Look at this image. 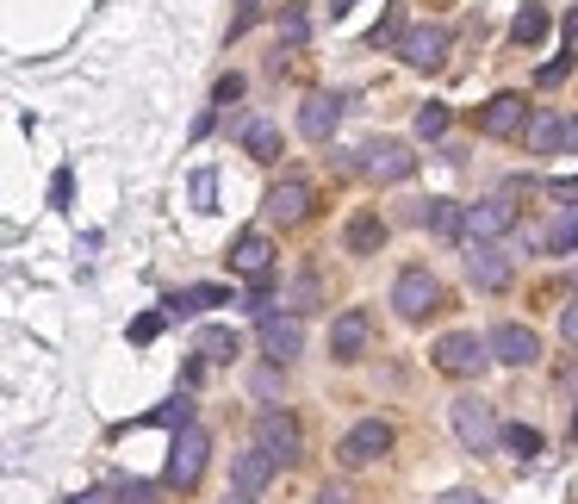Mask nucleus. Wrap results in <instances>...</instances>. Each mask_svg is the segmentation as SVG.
I'll return each mask as SVG.
<instances>
[{
  "label": "nucleus",
  "mask_w": 578,
  "mask_h": 504,
  "mask_svg": "<svg viewBox=\"0 0 578 504\" xmlns=\"http://www.w3.org/2000/svg\"><path fill=\"white\" fill-rule=\"evenodd\" d=\"M448 424H454V436H461V448H466V455H492V448L504 443L498 411L485 405L479 392H461V399L448 405Z\"/></svg>",
  "instance_id": "f257e3e1"
},
{
  "label": "nucleus",
  "mask_w": 578,
  "mask_h": 504,
  "mask_svg": "<svg viewBox=\"0 0 578 504\" xmlns=\"http://www.w3.org/2000/svg\"><path fill=\"white\" fill-rule=\"evenodd\" d=\"M206 461H212V436H206L199 424H193V429H174L162 485H169V492H193V485H199V473H206Z\"/></svg>",
  "instance_id": "f03ea898"
},
{
  "label": "nucleus",
  "mask_w": 578,
  "mask_h": 504,
  "mask_svg": "<svg viewBox=\"0 0 578 504\" xmlns=\"http://www.w3.org/2000/svg\"><path fill=\"white\" fill-rule=\"evenodd\" d=\"M255 448H268L280 467H292L299 455H305V429H299V417L292 411H255Z\"/></svg>",
  "instance_id": "7ed1b4c3"
},
{
  "label": "nucleus",
  "mask_w": 578,
  "mask_h": 504,
  "mask_svg": "<svg viewBox=\"0 0 578 504\" xmlns=\"http://www.w3.org/2000/svg\"><path fill=\"white\" fill-rule=\"evenodd\" d=\"M436 306H442V280H436L429 268H405L398 280H392V311H398L405 324H424Z\"/></svg>",
  "instance_id": "20e7f679"
},
{
  "label": "nucleus",
  "mask_w": 578,
  "mask_h": 504,
  "mask_svg": "<svg viewBox=\"0 0 578 504\" xmlns=\"http://www.w3.org/2000/svg\"><path fill=\"white\" fill-rule=\"evenodd\" d=\"M255 343H262V355H268L274 368H287L292 355L305 350V318H299V311H268V318L255 324Z\"/></svg>",
  "instance_id": "39448f33"
},
{
  "label": "nucleus",
  "mask_w": 578,
  "mask_h": 504,
  "mask_svg": "<svg viewBox=\"0 0 578 504\" xmlns=\"http://www.w3.org/2000/svg\"><path fill=\"white\" fill-rule=\"evenodd\" d=\"M361 175L367 181H411L417 175V156H411V144H398V137H373V144H361Z\"/></svg>",
  "instance_id": "423d86ee"
},
{
  "label": "nucleus",
  "mask_w": 578,
  "mask_h": 504,
  "mask_svg": "<svg viewBox=\"0 0 578 504\" xmlns=\"http://www.w3.org/2000/svg\"><path fill=\"white\" fill-rule=\"evenodd\" d=\"M429 355H436V368H442V374H454V380H473V374L492 362V343H479L473 330H448V336H442Z\"/></svg>",
  "instance_id": "0eeeda50"
},
{
  "label": "nucleus",
  "mask_w": 578,
  "mask_h": 504,
  "mask_svg": "<svg viewBox=\"0 0 578 504\" xmlns=\"http://www.w3.org/2000/svg\"><path fill=\"white\" fill-rule=\"evenodd\" d=\"M385 448H392V424H385V417H361V424H355L343 443H336V461L355 473V467H373Z\"/></svg>",
  "instance_id": "6e6552de"
},
{
  "label": "nucleus",
  "mask_w": 578,
  "mask_h": 504,
  "mask_svg": "<svg viewBox=\"0 0 578 504\" xmlns=\"http://www.w3.org/2000/svg\"><path fill=\"white\" fill-rule=\"evenodd\" d=\"M504 231H517V199L510 194H492L479 206H466V243H498Z\"/></svg>",
  "instance_id": "1a4fd4ad"
},
{
  "label": "nucleus",
  "mask_w": 578,
  "mask_h": 504,
  "mask_svg": "<svg viewBox=\"0 0 578 504\" xmlns=\"http://www.w3.org/2000/svg\"><path fill=\"white\" fill-rule=\"evenodd\" d=\"M485 343H492V362H504V368H535L541 362V336L529 324H498Z\"/></svg>",
  "instance_id": "9d476101"
},
{
  "label": "nucleus",
  "mask_w": 578,
  "mask_h": 504,
  "mask_svg": "<svg viewBox=\"0 0 578 504\" xmlns=\"http://www.w3.org/2000/svg\"><path fill=\"white\" fill-rule=\"evenodd\" d=\"M448 44H454V32H448V25H411L405 44H398V57H405L411 69H442V62H448Z\"/></svg>",
  "instance_id": "9b49d317"
},
{
  "label": "nucleus",
  "mask_w": 578,
  "mask_h": 504,
  "mask_svg": "<svg viewBox=\"0 0 578 504\" xmlns=\"http://www.w3.org/2000/svg\"><path fill=\"white\" fill-rule=\"evenodd\" d=\"M311 199H317V194H311L305 175H280V181L268 187V199H262V206H268L274 225H299V218L311 213Z\"/></svg>",
  "instance_id": "f8f14e48"
},
{
  "label": "nucleus",
  "mask_w": 578,
  "mask_h": 504,
  "mask_svg": "<svg viewBox=\"0 0 578 504\" xmlns=\"http://www.w3.org/2000/svg\"><path fill=\"white\" fill-rule=\"evenodd\" d=\"M479 131L485 137H517V131H529V100L522 94H492L479 106Z\"/></svg>",
  "instance_id": "ddd939ff"
},
{
  "label": "nucleus",
  "mask_w": 578,
  "mask_h": 504,
  "mask_svg": "<svg viewBox=\"0 0 578 504\" xmlns=\"http://www.w3.org/2000/svg\"><path fill=\"white\" fill-rule=\"evenodd\" d=\"M367 336H373V324H367L361 306L336 311V324H330V355H336V362H361V355H367Z\"/></svg>",
  "instance_id": "4468645a"
},
{
  "label": "nucleus",
  "mask_w": 578,
  "mask_h": 504,
  "mask_svg": "<svg viewBox=\"0 0 578 504\" xmlns=\"http://www.w3.org/2000/svg\"><path fill=\"white\" fill-rule=\"evenodd\" d=\"M466 280L479 293H504L510 287V255H504L498 243H473V250H466Z\"/></svg>",
  "instance_id": "2eb2a0df"
},
{
  "label": "nucleus",
  "mask_w": 578,
  "mask_h": 504,
  "mask_svg": "<svg viewBox=\"0 0 578 504\" xmlns=\"http://www.w3.org/2000/svg\"><path fill=\"white\" fill-rule=\"evenodd\" d=\"M274 473H280V461H274L268 448H243V455H231V485H236V492H250V499L268 492Z\"/></svg>",
  "instance_id": "dca6fc26"
},
{
  "label": "nucleus",
  "mask_w": 578,
  "mask_h": 504,
  "mask_svg": "<svg viewBox=\"0 0 578 504\" xmlns=\"http://www.w3.org/2000/svg\"><path fill=\"white\" fill-rule=\"evenodd\" d=\"M411 225L429 237H461L466 231V206H454V199H417L411 206Z\"/></svg>",
  "instance_id": "f3484780"
},
{
  "label": "nucleus",
  "mask_w": 578,
  "mask_h": 504,
  "mask_svg": "<svg viewBox=\"0 0 578 504\" xmlns=\"http://www.w3.org/2000/svg\"><path fill=\"white\" fill-rule=\"evenodd\" d=\"M336 125H343V100L336 94H311L305 106H299V131H305L311 144H330Z\"/></svg>",
  "instance_id": "a211bd4d"
},
{
  "label": "nucleus",
  "mask_w": 578,
  "mask_h": 504,
  "mask_svg": "<svg viewBox=\"0 0 578 504\" xmlns=\"http://www.w3.org/2000/svg\"><path fill=\"white\" fill-rule=\"evenodd\" d=\"M212 306H243L231 287H174L169 299H162V311L169 318H193V311H212Z\"/></svg>",
  "instance_id": "6ab92c4d"
},
{
  "label": "nucleus",
  "mask_w": 578,
  "mask_h": 504,
  "mask_svg": "<svg viewBox=\"0 0 578 504\" xmlns=\"http://www.w3.org/2000/svg\"><path fill=\"white\" fill-rule=\"evenodd\" d=\"M231 268L250 274V280L274 274V243H268V231H243V237H236V243H231Z\"/></svg>",
  "instance_id": "aec40b11"
},
{
  "label": "nucleus",
  "mask_w": 578,
  "mask_h": 504,
  "mask_svg": "<svg viewBox=\"0 0 578 504\" xmlns=\"http://www.w3.org/2000/svg\"><path fill=\"white\" fill-rule=\"evenodd\" d=\"M343 250L348 255H380L385 250V218L380 213H355L343 225Z\"/></svg>",
  "instance_id": "412c9836"
},
{
  "label": "nucleus",
  "mask_w": 578,
  "mask_h": 504,
  "mask_svg": "<svg viewBox=\"0 0 578 504\" xmlns=\"http://www.w3.org/2000/svg\"><path fill=\"white\" fill-rule=\"evenodd\" d=\"M236 137H243V156L250 162H274L280 156V125L274 118H236Z\"/></svg>",
  "instance_id": "4be33fe9"
},
{
  "label": "nucleus",
  "mask_w": 578,
  "mask_h": 504,
  "mask_svg": "<svg viewBox=\"0 0 578 504\" xmlns=\"http://www.w3.org/2000/svg\"><path fill=\"white\" fill-rule=\"evenodd\" d=\"M559 131H566V113H535L522 137H529V150L535 156H559Z\"/></svg>",
  "instance_id": "5701e85b"
},
{
  "label": "nucleus",
  "mask_w": 578,
  "mask_h": 504,
  "mask_svg": "<svg viewBox=\"0 0 578 504\" xmlns=\"http://www.w3.org/2000/svg\"><path fill=\"white\" fill-rule=\"evenodd\" d=\"M398 44H405V7L392 0V7L380 13V25L367 32V50H398Z\"/></svg>",
  "instance_id": "b1692460"
},
{
  "label": "nucleus",
  "mask_w": 578,
  "mask_h": 504,
  "mask_svg": "<svg viewBox=\"0 0 578 504\" xmlns=\"http://www.w3.org/2000/svg\"><path fill=\"white\" fill-rule=\"evenodd\" d=\"M547 25H554V13H547L541 0H529V7L517 13V25H510V44H541L547 38Z\"/></svg>",
  "instance_id": "393cba45"
},
{
  "label": "nucleus",
  "mask_w": 578,
  "mask_h": 504,
  "mask_svg": "<svg viewBox=\"0 0 578 504\" xmlns=\"http://www.w3.org/2000/svg\"><path fill=\"white\" fill-rule=\"evenodd\" d=\"M541 250H547V255H573V250H578V206H566V213H559L554 225H547Z\"/></svg>",
  "instance_id": "a878e982"
},
{
  "label": "nucleus",
  "mask_w": 578,
  "mask_h": 504,
  "mask_svg": "<svg viewBox=\"0 0 578 504\" xmlns=\"http://www.w3.org/2000/svg\"><path fill=\"white\" fill-rule=\"evenodd\" d=\"M143 424H162V429H193V392H174V399H162V405L143 417Z\"/></svg>",
  "instance_id": "bb28decb"
},
{
  "label": "nucleus",
  "mask_w": 578,
  "mask_h": 504,
  "mask_svg": "<svg viewBox=\"0 0 578 504\" xmlns=\"http://www.w3.org/2000/svg\"><path fill=\"white\" fill-rule=\"evenodd\" d=\"M236 350H243V336H236V330H224V324L199 330V355H206V362H236Z\"/></svg>",
  "instance_id": "cd10ccee"
},
{
  "label": "nucleus",
  "mask_w": 578,
  "mask_h": 504,
  "mask_svg": "<svg viewBox=\"0 0 578 504\" xmlns=\"http://www.w3.org/2000/svg\"><path fill=\"white\" fill-rule=\"evenodd\" d=\"M274 20H280V44H287V50H299V44L311 38V20H305V7H299V0H280V13H274Z\"/></svg>",
  "instance_id": "c85d7f7f"
},
{
  "label": "nucleus",
  "mask_w": 578,
  "mask_h": 504,
  "mask_svg": "<svg viewBox=\"0 0 578 504\" xmlns=\"http://www.w3.org/2000/svg\"><path fill=\"white\" fill-rule=\"evenodd\" d=\"M504 448H510L517 461H535L541 448H547V436H541L535 424H504Z\"/></svg>",
  "instance_id": "c756f323"
},
{
  "label": "nucleus",
  "mask_w": 578,
  "mask_h": 504,
  "mask_svg": "<svg viewBox=\"0 0 578 504\" xmlns=\"http://www.w3.org/2000/svg\"><path fill=\"white\" fill-rule=\"evenodd\" d=\"M411 125H417V137H429V144H436V137H448V125H454V113H448V100H424Z\"/></svg>",
  "instance_id": "7c9ffc66"
},
{
  "label": "nucleus",
  "mask_w": 578,
  "mask_h": 504,
  "mask_svg": "<svg viewBox=\"0 0 578 504\" xmlns=\"http://www.w3.org/2000/svg\"><path fill=\"white\" fill-rule=\"evenodd\" d=\"M187 199H193V213H218V169H193Z\"/></svg>",
  "instance_id": "2f4dec72"
},
{
  "label": "nucleus",
  "mask_w": 578,
  "mask_h": 504,
  "mask_svg": "<svg viewBox=\"0 0 578 504\" xmlns=\"http://www.w3.org/2000/svg\"><path fill=\"white\" fill-rule=\"evenodd\" d=\"M280 306H287V311H311V306H317V274H299V280L280 293Z\"/></svg>",
  "instance_id": "473e14b6"
},
{
  "label": "nucleus",
  "mask_w": 578,
  "mask_h": 504,
  "mask_svg": "<svg viewBox=\"0 0 578 504\" xmlns=\"http://www.w3.org/2000/svg\"><path fill=\"white\" fill-rule=\"evenodd\" d=\"M573 62H578V44H566L554 62H541V76H535V81H541V88H559V81L573 76Z\"/></svg>",
  "instance_id": "72a5a7b5"
},
{
  "label": "nucleus",
  "mask_w": 578,
  "mask_h": 504,
  "mask_svg": "<svg viewBox=\"0 0 578 504\" xmlns=\"http://www.w3.org/2000/svg\"><path fill=\"white\" fill-rule=\"evenodd\" d=\"M113 499H125V504H155V499H162V485H150V480H118Z\"/></svg>",
  "instance_id": "f704fd0d"
},
{
  "label": "nucleus",
  "mask_w": 578,
  "mask_h": 504,
  "mask_svg": "<svg viewBox=\"0 0 578 504\" xmlns=\"http://www.w3.org/2000/svg\"><path fill=\"white\" fill-rule=\"evenodd\" d=\"M311 504H361V492H355V485H348V480H324V485H317V499H311Z\"/></svg>",
  "instance_id": "c9c22d12"
},
{
  "label": "nucleus",
  "mask_w": 578,
  "mask_h": 504,
  "mask_svg": "<svg viewBox=\"0 0 578 504\" xmlns=\"http://www.w3.org/2000/svg\"><path fill=\"white\" fill-rule=\"evenodd\" d=\"M162 324H169V311H143V318L131 324V343H155V336H162Z\"/></svg>",
  "instance_id": "e433bc0d"
},
{
  "label": "nucleus",
  "mask_w": 578,
  "mask_h": 504,
  "mask_svg": "<svg viewBox=\"0 0 578 504\" xmlns=\"http://www.w3.org/2000/svg\"><path fill=\"white\" fill-rule=\"evenodd\" d=\"M262 20V0H236V13H231V38H243L250 25Z\"/></svg>",
  "instance_id": "4c0bfd02"
},
{
  "label": "nucleus",
  "mask_w": 578,
  "mask_h": 504,
  "mask_svg": "<svg viewBox=\"0 0 578 504\" xmlns=\"http://www.w3.org/2000/svg\"><path fill=\"white\" fill-rule=\"evenodd\" d=\"M69 199H76V175L57 169V175H50V206H69Z\"/></svg>",
  "instance_id": "58836bf2"
},
{
  "label": "nucleus",
  "mask_w": 578,
  "mask_h": 504,
  "mask_svg": "<svg viewBox=\"0 0 578 504\" xmlns=\"http://www.w3.org/2000/svg\"><path fill=\"white\" fill-rule=\"evenodd\" d=\"M212 100H218V106H236V100H243V76H218Z\"/></svg>",
  "instance_id": "ea45409f"
},
{
  "label": "nucleus",
  "mask_w": 578,
  "mask_h": 504,
  "mask_svg": "<svg viewBox=\"0 0 578 504\" xmlns=\"http://www.w3.org/2000/svg\"><path fill=\"white\" fill-rule=\"evenodd\" d=\"M547 194L566 199V206H578V175H554V181H547Z\"/></svg>",
  "instance_id": "a19ab883"
},
{
  "label": "nucleus",
  "mask_w": 578,
  "mask_h": 504,
  "mask_svg": "<svg viewBox=\"0 0 578 504\" xmlns=\"http://www.w3.org/2000/svg\"><path fill=\"white\" fill-rule=\"evenodd\" d=\"M255 392H262V399H274V392H280V368H274V362L255 374Z\"/></svg>",
  "instance_id": "79ce46f5"
},
{
  "label": "nucleus",
  "mask_w": 578,
  "mask_h": 504,
  "mask_svg": "<svg viewBox=\"0 0 578 504\" xmlns=\"http://www.w3.org/2000/svg\"><path fill=\"white\" fill-rule=\"evenodd\" d=\"M559 336H566V343L578 350V306H566V311H559Z\"/></svg>",
  "instance_id": "37998d69"
},
{
  "label": "nucleus",
  "mask_w": 578,
  "mask_h": 504,
  "mask_svg": "<svg viewBox=\"0 0 578 504\" xmlns=\"http://www.w3.org/2000/svg\"><path fill=\"white\" fill-rule=\"evenodd\" d=\"M212 125H218V106H206V113L193 118V144H199V137H212Z\"/></svg>",
  "instance_id": "c03bdc74"
},
{
  "label": "nucleus",
  "mask_w": 578,
  "mask_h": 504,
  "mask_svg": "<svg viewBox=\"0 0 578 504\" xmlns=\"http://www.w3.org/2000/svg\"><path fill=\"white\" fill-rule=\"evenodd\" d=\"M559 150H578V113H566V131H559Z\"/></svg>",
  "instance_id": "a18cd8bd"
},
{
  "label": "nucleus",
  "mask_w": 578,
  "mask_h": 504,
  "mask_svg": "<svg viewBox=\"0 0 578 504\" xmlns=\"http://www.w3.org/2000/svg\"><path fill=\"white\" fill-rule=\"evenodd\" d=\"M348 7H355V0H330V20H343Z\"/></svg>",
  "instance_id": "49530a36"
},
{
  "label": "nucleus",
  "mask_w": 578,
  "mask_h": 504,
  "mask_svg": "<svg viewBox=\"0 0 578 504\" xmlns=\"http://www.w3.org/2000/svg\"><path fill=\"white\" fill-rule=\"evenodd\" d=\"M69 504H106V492H81V499H69Z\"/></svg>",
  "instance_id": "de8ad7c7"
},
{
  "label": "nucleus",
  "mask_w": 578,
  "mask_h": 504,
  "mask_svg": "<svg viewBox=\"0 0 578 504\" xmlns=\"http://www.w3.org/2000/svg\"><path fill=\"white\" fill-rule=\"evenodd\" d=\"M218 504H255V499H250V492H224Z\"/></svg>",
  "instance_id": "09e8293b"
},
{
  "label": "nucleus",
  "mask_w": 578,
  "mask_h": 504,
  "mask_svg": "<svg viewBox=\"0 0 578 504\" xmlns=\"http://www.w3.org/2000/svg\"><path fill=\"white\" fill-rule=\"evenodd\" d=\"M448 504H485V499H466V492H454V499H448Z\"/></svg>",
  "instance_id": "8fccbe9b"
},
{
  "label": "nucleus",
  "mask_w": 578,
  "mask_h": 504,
  "mask_svg": "<svg viewBox=\"0 0 578 504\" xmlns=\"http://www.w3.org/2000/svg\"><path fill=\"white\" fill-rule=\"evenodd\" d=\"M573 443H578V411H573Z\"/></svg>",
  "instance_id": "3c124183"
},
{
  "label": "nucleus",
  "mask_w": 578,
  "mask_h": 504,
  "mask_svg": "<svg viewBox=\"0 0 578 504\" xmlns=\"http://www.w3.org/2000/svg\"><path fill=\"white\" fill-rule=\"evenodd\" d=\"M442 504H448V499H442Z\"/></svg>",
  "instance_id": "603ef678"
}]
</instances>
